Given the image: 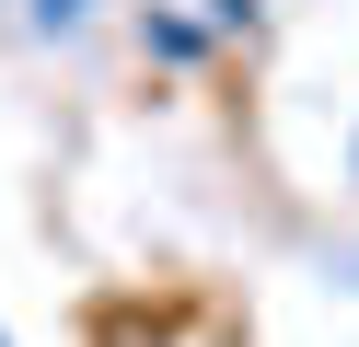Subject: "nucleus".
<instances>
[{
	"label": "nucleus",
	"instance_id": "obj_2",
	"mask_svg": "<svg viewBox=\"0 0 359 347\" xmlns=\"http://www.w3.org/2000/svg\"><path fill=\"white\" fill-rule=\"evenodd\" d=\"M35 12V35H81V23H93V0H24Z\"/></svg>",
	"mask_w": 359,
	"mask_h": 347
},
{
	"label": "nucleus",
	"instance_id": "obj_3",
	"mask_svg": "<svg viewBox=\"0 0 359 347\" xmlns=\"http://www.w3.org/2000/svg\"><path fill=\"white\" fill-rule=\"evenodd\" d=\"M209 35H255V0H209Z\"/></svg>",
	"mask_w": 359,
	"mask_h": 347
},
{
	"label": "nucleus",
	"instance_id": "obj_1",
	"mask_svg": "<svg viewBox=\"0 0 359 347\" xmlns=\"http://www.w3.org/2000/svg\"><path fill=\"white\" fill-rule=\"evenodd\" d=\"M140 46H151V58H174V69H186L197 46H209V23H186V12H151V23H140Z\"/></svg>",
	"mask_w": 359,
	"mask_h": 347
}]
</instances>
